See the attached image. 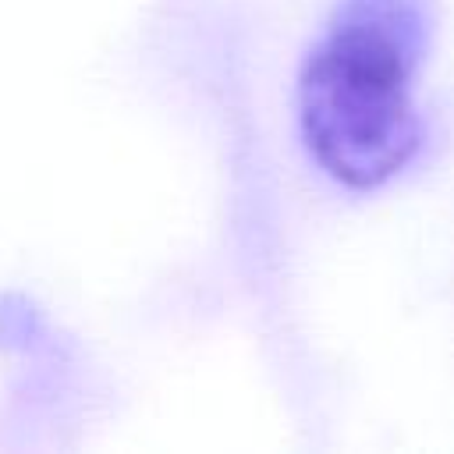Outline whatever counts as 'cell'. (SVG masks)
Returning a JSON list of instances; mask_svg holds the SVG:
<instances>
[{
	"instance_id": "cell-1",
	"label": "cell",
	"mask_w": 454,
	"mask_h": 454,
	"mask_svg": "<svg viewBox=\"0 0 454 454\" xmlns=\"http://www.w3.org/2000/svg\"><path fill=\"white\" fill-rule=\"evenodd\" d=\"M429 50V0H340L298 74V128L323 174L372 192L426 145L415 82Z\"/></svg>"
}]
</instances>
